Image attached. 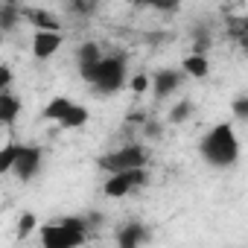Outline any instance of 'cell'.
Returning a JSON list of instances; mask_svg holds the SVG:
<instances>
[{"label":"cell","instance_id":"cell-1","mask_svg":"<svg viewBox=\"0 0 248 248\" xmlns=\"http://www.w3.org/2000/svg\"><path fill=\"white\" fill-rule=\"evenodd\" d=\"M79 76L102 96L117 93L129 85L126 76V56H102L99 62H82L79 64Z\"/></svg>","mask_w":248,"mask_h":248},{"label":"cell","instance_id":"cell-2","mask_svg":"<svg viewBox=\"0 0 248 248\" xmlns=\"http://www.w3.org/2000/svg\"><path fill=\"white\" fill-rule=\"evenodd\" d=\"M199 155L216 170H228L239 161V138L231 123H216L210 132H204L199 140Z\"/></svg>","mask_w":248,"mask_h":248},{"label":"cell","instance_id":"cell-3","mask_svg":"<svg viewBox=\"0 0 248 248\" xmlns=\"http://www.w3.org/2000/svg\"><path fill=\"white\" fill-rule=\"evenodd\" d=\"M149 164V149L143 143H126V146H120L114 152H105L96 167L102 172H123V170H135V167H146Z\"/></svg>","mask_w":248,"mask_h":248},{"label":"cell","instance_id":"cell-4","mask_svg":"<svg viewBox=\"0 0 248 248\" xmlns=\"http://www.w3.org/2000/svg\"><path fill=\"white\" fill-rule=\"evenodd\" d=\"M149 170L146 167H135V170H123V172H111L102 184V193L108 199H123V196H129L132 190L138 187H146L149 184Z\"/></svg>","mask_w":248,"mask_h":248},{"label":"cell","instance_id":"cell-5","mask_svg":"<svg viewBox=\"0 0 248 248\" xmlns=\"http://www.w3.org/2000/svg\"><path fill=\"white\" fill-rule=\"evenodd\" d=\"M41 242L47 248H76V245L88 242V231L59 219V222H50V225L41 228Z\"/></svg>","mask_w":248,"mask_h":248},{"label":"cell","instance_id":"cell-6","mask_svg":"<svg viewBox=\"0 0 248 248\" xmlns=\"http://www.w3.org/2000/svg\"><path fill=\"white\" fill-rule=\"evenodd\" d=\"M41 161H44V149L41 146H21L18 158H15V167H12L15 178L24 181V184L32 181L38 175V170H41Z\"/></svg>","mask_w":248,"mask_h":248},{"label":"cell","instance_id":"cell-7","mask_svg":"<svg viewBox=\"0 0 248 248\" xmlns=\"http://www.w3.org/2000/svg\"><path fill=\"white\" fill-rule=\"evenodd\" d=\"M62 41H64V32L35 30V35H32V56H35L38 62H47V59H53V56L59 53Z\"/></svg>","mask_w":248,"mask_h":248},{"label":"cell","instance_id":"cell-8","mask_svg":"<svg viewBox=\"0 0 248 248\" xmlns=\"http://www.w3.org/2000/svg\"><path fill=\"white\" fill-rule=\"evenodd\" d=\"M184 67L181 70H172V67H164V70H158L155 76H152V93L158 96V99H164V96H170V93H175L181 85H184Z\"/></svg>","mask_w":248,"mask_h":248},{"label":"cell","instance_id":"cell-9","mask_svg":"<svg viewBox=\"0 0 248 248\" xmlns=\"http://www.w3.org/2000/svg\"><path fill=\"white\" fill-rule=\"evenodd\" d=\"M146 239H149V231H146L143 222H126L117 231V245L120 248H135V245H140Z\"/></svg>","mask_w":248,"mask_h":248},{"label":"cell","instance_id":"cell-10","mask_svg":"<svg viewBox=\"0 0 248 248\" xmlns=\"http://www.w3.org/2000/svg\"><path fill=\"white\" fill-rule=\"evenodd\" d=\"M24 18L35 27V30H53V32H62V21L47 12V9H38V6H24Z\"/></svg>","mask_w":248,"mask_h":248},{"label":"cell","instance_id":"cell-11","mask_svg":"<svg viewBox=\"0 0 248 248\" xmlns=\"http://www.w3.org/2000/svg\"><path fill=\"white\" fill-rule=\"evenodd\" d=\"M21 96H15L12 93V88H6V91H0V123L3 126H15V120H18V114H21Z\"/></svg>","mask_w":248,"mask_h":248},{"label":"cell","instance_id":"cell-12","mask_svg":"<svg viewBox=\"0 0 248 248\" xmlns=\"http://www.w3.org/2000/svg\"><path fill=\"white\" fill-rule=\"evenodd\" d=\"M181 67H184V73L190 79H204L210 73V59H207V53H190L181 62Z\"/></svg>","mask_w":248,"mask_h":248},{"label":"cell","instance_id":"cell-13","mask_svg":"<svg viewBox=\"0 0 248 248\" xmlns=\"http://www.w3.org/2000/svg\"><path fill=\"white\" fill-rule=\"evenodd\" d=\"M73 105H76V102H73V99H67V96H53V99L44 105L41 117H44V120H50V123H62Z\"/></svg>","mask_w":248,"mask_h":248},{"label":"cell","instance_id":"cell-14","mask_svg":"<svg viewBox=\"0 0 248 248\" xmlns=\"http://www.w3.org/2000/svg\"><path fill=\"white\" fill-rule=\"evenodd\" d=\"M18 21H24V6L12 3V0H3V6H0V30L12 32L18 27Z\"/></svg>","mask_w":248,"mask_h":248},{"label":"cell","instance_id":"cell-15","mask_svg":"<svg viewBox=\"0 0 248 248\" xmlns=\"http://www.w3.org/2000/svg\"><path fill=\"white\" fill-rule=\"evenodd\" d=\"M193 114H196V102H193V99H181V102H175V105L170 108L167 120L172 123V126H181V123H187Z\"/></svg>","mask_w":248,"mask_h":248},{"label":"cell","instance_id":"cell-16","mask_svg":"<svg viewBox=\"0 0 248 248\" xmlns=\"http://www.w3.org/2000/svg\"><path fill=\"white\" fill-rule=\"evenodd\" d=\"M85 123H88V108L76 102V105H73V108L67 111V117H64V120L59 123V129H62V132H67V129H82Z\"/></svg>","mask_w":248,"mask_h":248},{"label":"cell","instance_id":"cell-17","mask_svg":"<svg viewBox=\"0 0 248 248\" xmlns=\"http://www.w3.org/2000/svg\"><path fill=\"white\" fill-rule=\"evenodd\" d=\"M228 35L242 50H248V18H228Z\"/></svg>","mask_w":248,"mask_h":248},{"label":"cell","instance_id":"cell-18","mask_svg":"<svg viewBox=\"0 0 248 248\" xmlns=\"http://www.w3.org/2000/svg\"><path fill=\"white\" fill-rule=\"evenodd\" d=\"M210 27H204V24H196L193 27V53H207L210 50Z\"/></svg>","mask_w":248,"mask_h":248},{"label":"cell","instance_id":"cell-19","mask_svg":"<svg viewBox=\"0 0 248 248\" xmlns=\"http://www.w3.org/2000/svg\"><path fill=\"white\" fill-rule=\"evenodd\" d=\"M102 59V50H99V44L96 41H82L79 47H76V62L82 64V62H99Z\"/></svg>","mask_w":248,"mask_h":248},{"label":"cell","instance_id":"cell-20","mask_svg":"<svg viewBox=\"0 0 248 248\" xmlns=\"http://www.w3.org/2000/svg\"><path fill=\"white\" fill-rule=\"evenodd\" d=\"M64 9L70 15H79V18H88L96 12V0H64Z\"/></svg>","mask_w":248,"mask_h":248},{"label":"cell","instance_id":"cell-21","mask_svg":"<svg viewBox=\"0 0 248 248\" xmlns=\"http://www.w3.org/2000/svg\"><path fill=\"white\" fill-rule=\"evenodd\" d=\"M18 143H3V149H0V172H12L15 167V158H18Z\"/></svg>","mask_w":248,"mask_h":248},{"label":"cell","instance_id":"cell-22","mask_svg":"<svg viewBox=\"0 0 248 248\" xmlns=\"http://www.w3.org/2000/svg\"><path fill=\"white\" fill-rule=\"evenodd\" d=\"M231 111H233V117H236L239 123H248V93H239V96H233V102H231Z\"/></svg>","mask_w":248,"mask_h":248},{"label":"cell","instance_id":"cell-23","mask_svg":"<svg viewBox=\"0 0 248 248\" xmlns=\"http://www.w3.org/2000/svg\"><path fill=\"white\" fill-rule=\"evenodd\" d=\"M35 225H38L35 213H30V210H27V213H21V219H18V236H24V239H27V236L35 231Z\"/></svg>","mask_w":248,"mask_h":248},{"label":"cell","instance_id":"cell-24","mask_svg":"<svg viewBox=\"0 0 248 248\" xmlns=\"http://www.w3.org/2000/svg\"><path fill=\"white\" fill-rule=\"evenodd\" d=\"M149 6L161 15H175L181 9V0H149Z\"/></svg>","mask_w":248,"mask_h":248},{"label":"cell","instance_id":"cell-25","mask_svg":"<svg viewBox=\"0 0 248 248\" xmlns=\"http://www.w3.org/2000/svg\"><path fill=\"white\" fill-rule=\"evenodd\" d=\"M140 132H143V138H149V140H158V138H164V126L155 120V117H149L143 126H140Z\"/></svg>","mask_w":248,"mask_h":248},{"label":"cell","instance_id":"cell-26","mask_svg":"<svg viewBox=\"0 0 248 248\" xmlns=\"http://www.w3.org/2000/svg\"><path fill=\"white\" fill-rule=\"evenodd\" d=\"M129 88H132V93H146V91H152V79L146 73H138L129 79Z\"/></svg>","mask_w":248,"mask_h":248},{"label":"cell","instance_id":"cell-27","mask_svg":"<svg viewBox=\"0 0 248 248\" xmlns=\"http://www.w3.org/2000/svg\"><path fill=\"white\" fill-rule=\"evenodd\" d=\"M12 88V67L9 64H0V91Z\"/></svg>","mask_w":248,"mask_h":248},{"label":"cell","instance_id":"cell-28","mask_svg":"<svg viewBox=\"0 0 248 248\" xmlns=\"http://www.w3.org/2000/svg\"><path fill=\"white\" fill-rule=\"evenodd\" d=\"M135 6H149V0H132Z\"/></svg>","mask_w":248,"mask_h":248}]
</instances>
